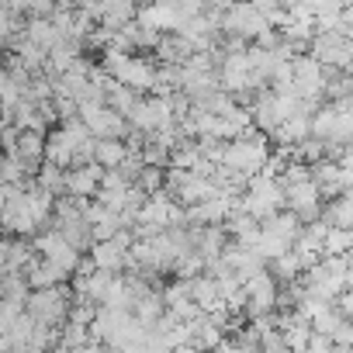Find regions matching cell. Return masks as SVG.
Returning <instances> with one entry per match:
<instances>
[{
    "mask_svg": "<svg viewBox=\"0 0 353 353\" xmlns=\"http://www.w3.org/2000/svg\"><path fill=\"white\" fill-rule=\"evenodd\" d=\"M267 156H270L267 139H263V135H256V125H250L243 135H236V139H225V142H222V156H219V163H222V166H229L232 173H239L243 181H250V176H256V173L263 170Z\"/></svg>",
    "mask_w": 353,
    "mask_h": 353,
    "instance_id": "6da1fadb",
    "label": "cell"
},
{
    "mask_svg": "<svg viewBox=\"0 0 353 353\" xmlns=\"http://www.w3.org/2000/svg\"><path fill=\"white\" fill-rule=\"evenodd\" d=\"M236 208H243V212H250L253 219L263 222V219H270L274 212L284 208V184L277 181V176L256 173V176H250V181H246V191H243V198H239Z\"/></svg>",
    "mask_w": 353,
    "mask_h": 353,
    "instance_id": "7a4b0ae2",
    "label": "cell"
},
{
    "mask_svg": "<svg viewBox=\"0 0 353 353\" xmlns=\"http://www.w3.org/2000/svg\"><path fill=\"white\" fill-rule=\"evenodd\" d=\"M274 25L267 21V14L253 4V0H229L222 11V32L243 42H256L263 32H270Z\"/></svg>",
    "mask_w": 353,
    "mask_h": 353,
    "instance_id": "3957f363",
    "label": "cell"
},
{
    "mask_svg": "<svg viewBox=\"0 0 353 353\" xmlns=\"http://www.w3.org/2000/svg\"><path fill=\"white\" fill-rule=\"evenodd\" d=\"M114 80L128 83L132 90L139 94H149L152 90V80H156V66H149L145 59L132 56V52H121V49H104V63H101Z\"/></svg>",
    "mask_w": 353,
    "mask_h": 353,
    "instance_id": "277c9868",
    "label": "cell"
},
{
    "mask_svg": "<svg viewBox=\"0 0 353 353\" xmlns=\"http://www.w3.org/2000/svg\"><path fill=\"white\" fill-rule=\"evenodd\" d=\"M73 305V291L66 284H52V288H32V294L25 298V312L35 315V322L46 325H63Z\"/></svg>",
    "mask_w": 353,
    "mask_h": 353,
    "instance_id": "5b68a950",
    "label": "cell"
},
{
    "mask_svg": "<svg viewBox=\"0 0 353 353\" xmlns=\"http://www.w3.org/2000/svg\"><path fill=\"white\" fill-rule=\"evenodd\" d=\"M166 194L188 208V205H198V201L219 194V188H215L212 176H205V173H198V170L170 166V173H166Z\"/></svg>",
    "mask_w": 353,
    "mask_h": 353,
    "instance_id": "8992f818",
    "label": "cell"
},
{
    "mask_svg": "<svg viewBox=\"0 0 353 353\" xmlns=\"http://www.w3.org/2000/svg\"><path fill=\"white\" fill-rule=\"evenodd\" d=\"M77 114L87 121V128L97 135V139H125L132 132L128 118L118 114L114 108H108L104 101L97 97H87V101H77Z\"/></svg>",
    "mask_w": 353,
    "mask_h": 353,
    "instance_id": "52a82bcc",
    "label": "cell"
},
{
    "mask_svg": "<svg viewBox=\"0 0 353 353\" xmlns=\"http://www.w3.org/2000/svg\"><path fill=\"white\" fill-rule=\"evenodd\" d=\"M32 243H35V253H39V256L52 260V263H56L59 270H66L70 277H73V274H77V267L83 263V253H80V250H77V246H73V243H70L56 225H52L49 232H39Z\"/></svg>",
    "mask_w": 353,
    "mask_h": 353,
    "instance_id": "ba28073f",
    "label": "cell"
},
{
    "mask_svg": "<svg viewBox=\"0 0 353 353\" xmlns=\"http://www.w3.org/2000/svg\"><path fill=\"white\" fill-rule=\"evenodd\" d=\"M284 208H291L301 222H315L322 219V191L312 176L294 184H284Z\"/></svg>",
    "mask_w": 353,
    "mask_h": 353,
    "instance_id": "9c48e42d",
    "label": "cell"
},
{
    "mask_svg": "<svg viewBox=\"0 0 353 353\" xmlns=\"http://www.w3.org/2000/svg\"><path fill=\"white\" fill-rule=\"evenodd\" d=\"M170 121H176L173 118V104H170V97H163V94H152V97H139L135 101V108L128 111V125L132 128H139V132H156L159 125H170Z\"/></svg>",
    "mask_w": 353,
    "mask_h": 353,
    "instance_id": "30bf717a",
    "label": "cell"
},
{
    "mask_svg": "<svg viewBox=\"0 0 353 353\" xmlns=\"http://www.w3.org/2000/svg\"><path fill=\"white\" fill-rule=\"evenodd\" d=\"M246 312L256 319V315H267V312H277V294H281V284L274 274L260 270L256 277H250L246 284Z\"/></svg>",
    "mask_w": 353,
    "mask_h": 353,
    "instance_id": "8fae6325",
    "label": "cell"
},
{
    "mask_svg": "<svg viewBox=\"0 0 353 353\" xmlns=\"http://www.w3.org/2000/svg\"><path fill=\"white\" fill-rule=\"evenodd\" d=\"M101 176H104V166L97 159L73 163L66 170V194H73V198H94L97 188H101Z\"/></svg>",
    "mask_w": 353,
    "mask_h": 353,
    "instance_id": "7c38bea8",
    "label": "cell"
},
{
    "mask_svg": "<svg viewBox=\"0 0 353 353\" xmlns=\"http://www.w3.org/2000/svg\"><path fill=\"white\" fill-rule=\"evenodd\" d=\"M139 8H135V0H101V11H97V25L118 32L125 28L128 21H135Z\"/></svg>",
    "mask_w": 353,
    "mask_h": 353,
    "instance_id": "4fadbf2b",
    "label": "cell"
},
{
    "mask_svg": "<svg viewBox=\"0 0 353 353\" xmlns=\"http://www.w3.org/2000/svg\"><path fill=\"white\" fill-rule=\"evenodd\" d=\"M142 25H149V28H156V32H176L181 28V11H176L173 4H149V8H139V14H135Z\"/></svg>",
    "mask_w": 353,
    "mask_h": 353,
    "instance_id": "5bb4252c",
    "label": "cell"
},
{
    "mask_svg": "<svg viewBox=\"0 0 353 353\" xmlns=\"http://www.w3.org/2000/svg\"><path fill=\"white\" fill-rule=\"evenodd\" d=\"M270 267H274V277H277V284H294L301 274H305V260H301V253L291 246L288 253H281L277 260H270Z\"/></svg>",
    "mask_w": 353,
    "mask_h": 353,
    "instance_id": "9a60e30c",
    "label": "cell"
},
{
    "mask_svg": "<svg viewBox=\"0 0 353 353\" xmlns=\"http://www.w3.org/2000/svg\"><path fill=\"white\" fill-rule=\"evenodd\" d=\"M25 35H28L35 46H42L46 52H49L52 46H59V42H63V35H59V28L52 25V18H28Z\"/></svg>",
    "mask_w": 353,
    "mask_h": 353,
    "instance_id": "2e32d148",
    "label": "cell"
},
{
    "mask_svg": "<svg viewBox=\"0 0 353 353\" xmlns=\"http://www.w3.org/2000/svg\"><path fill=\"white\" fill-rule=\"evenodd\" d=\"M46 159H49V163H56V166H63V170H70V166H73L77 152H73V145L66 142L63 128H56V132H49V135H46Z\"/></svg>",
    "mask_w": 353,
    "mask_h": 353,
    "instance_id": "e0dca14e",
    "label": "cell"
},
{
    "mask_svg": "<svg viewBox=\"0 0 353 353\" xmlns=\"http://www.w3.org/2000/svg\"><path fill=\"white\" fill-rule=\"evenodd\" d=\"M125 156H128L125 139H97V142H94V159H97L104 170L121 166V159H125Z\"/></svg>",
    "mask_w": 353,
    "mask_h": 353,
    "instance_id": "ac0fdd59",
    "label": "cell"
},
{
    "mask_svg": "<svg viewBox=\"0 0 353 353\" xmlns=\"http://www.w3.org/2000/svg\"><path fill=\"white\" fill-rule=\"evenodd\" d=\"M253 250L270 263V260H277L281 253H288L291 250V243L284 239V236H277V232H270L267 225H260V232H256V239H253Z\"/></svg>",
    "mask_w": 353,
    "mask_h": 353,
    "instance_id": "d6986e66",
    "label": "cell"
},
{
    "mask_svg": "<svg viewBox=\"0 0 353 353\" xmlns=\"http://www.w3.org/2000/svg\"><path fill=\"white\" fill-rule=\"evenodd\" d=\"M28 294H32V284H28L25 274H4V281H0V301H11V305L25 308Z\"/></svg>",
    "mask_w": 353,
    "mask_h": 353,
    "instance_id": "ffe728a7",
    "label": "cell"
},
{
    "mask_svg": "<svg viewBox=\"0 0 353 353\" xmlns=\"http://www.w3.org/2000/svg\"><path fill=\"white\" fill-rule=\"evenodd\" d=\"M35 181H39L46 191H52L56 198L66 194V170L56 166V163H49V159H42V166H39V173H35Z\"/></svg>",
    "mask_w": 353,
    "mask_h": 353,
    "instance_id": "44dd1931",
    "label": "cell"
},
{
    "mask_svg": "<svg viewBox=\"0 0 353 353\" xmlns=\"http://www.w3.org/2000/svg\"><path fill=\"white\" fill-rule=\"evenodd\" d=\"M322 250L325 253H336V256H346L353 250V229L346 225H329L325 239H322Z\"/></svg>",
    "mask_w": 353,
    "mask_h": 353,
    "instance_id": "7402d4cb",
    "label": "cell"
},
{
    "mask_svg": "<svg viewBox=\"0 0 353 353\" xmlns=\"http://www.w3.org/2000/svg\"><path fill=\"white\" fill-rule=\"evenodd\" d=\"M135 184H139L145 194H159V191L166 188V173H163V166L145 163V166H142V173L135 176Z\"/></svg>",
    "mask_w": 353,
    "mask_h": 353,
    "instance_id": "603a6c76",
    "label": "cell"
},
{
    "mask_svg": "<svg viewBox=\"0 0 353 353\" xmlns=\"http://www.w3.org/2000/svg\"><path fill=\"white\" fill-rule=\"evenodd\" d=\"M18 18H21V14H14L4 0H0V49L11 46V39L21 32V28H18Z\"/></svg>",
    "mask_w": 353,
    "mask_h": 353,
    "instance_id": "cb8c5ba5",
    "label": "cell"
},
{
    "mask_svg": "<svg viewBox=\"0 0 353 353\" xmlns=\"http://www.w3.org/2000/svg\"><path fill=\"white\" fill-rule=\"evenodd\" d=\"M332 346H336V339H332L329 332H315V329L308 332V346H305V350H312V353H329Z\"/></svg>",
    "mask_w": 353,
    "mask_h": 353,
    "instance_id": "d4e9b609",
    "label": "cell"
},
{
    "mask_svg": "<svg viewBox=\"0 0 353 353\" xmlns=\"http://www.w3.org/2000/svg\"><path fill=\"white\" fill-rule=\"evenodd\" d=\"M332 339H336V346H353V322H350V319H343V322L336 325Z\"/></svg>",
    "mask_w": 353,
    "mask_h": 353,
    "instance_id": "484cf974",
    "label": "cell"
},
{
    "mask_svg": "<svg viewBox=\"0 0 353 353\" xmlns=\"http://www.w3.org/2000/svg\"><path fill=\"white\" fill-rule=\"evenodd\" d=\"M336 308L343 312V319H350V322H353V291H350V288H346V291H339Z\"/></svg>",
    "mask_w": 353,
    "mask_h": 353,
    "instance_id": "4316f807",
    "label": "cell"
},
{
    "mask_svg": "<svg viewBox=\"0 0 353 353\" xmlns=\"http://www.w3.org/2000/svg\"><path fill=\"white\" fill-rule=\"evenodd\" d=\"M4 274H8V270H4V263H0V281H4Z\"/></svg>",
    "mask_w": 353,
    "mask_h": 353,
    "instance_id": "83f0119b",
    "label": "cell"
}]
</instances>
